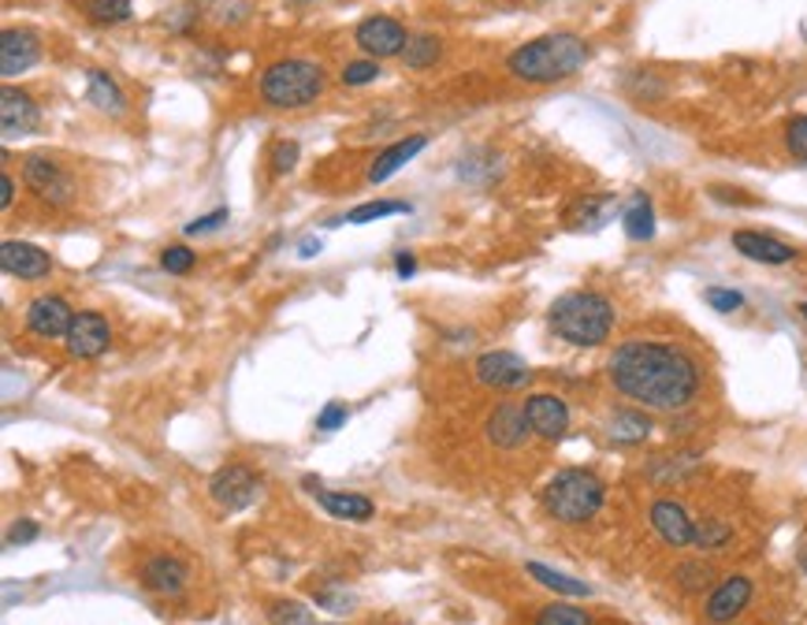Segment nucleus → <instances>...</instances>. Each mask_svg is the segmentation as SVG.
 Returning a JSON list of instances; mask_svg holds the SVG:
<instances>
[{
    "instance_id": "obj_7",
    "label": "nucleus",
    "mask_w": 807,
    "mask_h": 625,
    "mask_svg": "<svg viewBox=\"0 0 807 625\" xmlns=\"http://www.w3.org/2000/svg\"><path fill=\"white\" fill-rule=\"evenodd\" d=\"M353 42L369 53V61H388V56H402V48L410 45V34L399 19L391 15H369L358 23Z\"/></svg>"
},
{
    "instance_id": "obj_35",
    "label": "nucleus",
    "mask_w": 807,
    "mask_h": 625,
    "mask_svg": "<svg viewBox=\"0 0 807 625\" xmlns=\"http://www.w3.org/2000/svg\"><path fill=\"white\" fill-rule=\"evenodd\" d=\"M785 150H789L793 161L807 164V116H793L785 123Z\"/></svg>"
},
{
    "instance_id": "obj_27",
    "label": "nucleus",
    "mask_w": 807,
    "mask_h": 625,
    "mask_svg": "<svg viewBox=\"0 0 807 625\" xmlns=\"http://www.w3.org/2000/svg\"><path fill=\"white\" fill-rule=\"evenodd\" d=\"M443 56V45H439V37H432V34H417V37H410V45L402 48V61H406V67H413V72H425V67H432Z\"/></svg>"
},
{
    "instance_id": "obj_25",
    "label": "nucleus",
    "mask_w": 807,
    "mask_h": 625,
    "mask_svg": "<svg viewBox=\"0 0 807 625\" xmlns=\"http://www.w3.org/2000/svg\"><path fill=\"white\" fill-rule=\"evenodd\" d=\"M86 78H90V94H86V97H90V105H97L101 112L120 116L127 101H123V90L116 86V78L105 75V72H90Z\"/></svg>"
},
{
    "instance_id": "obj_26",
    "label": "nucleus",
    "mask_w": 807,
    "mask_h": 625,
    "mask_svg": "<svg viewBox=\"0 0 807 625\" xmlns=\"http://www.w3.org/2000/svg\"><path fill=\"white\" fill-rule=\"evenodd\" d=\"M525 570H528V578L539 581V584H544V589H550V592H558V595H588V592H592L585 581L569 578V573L550 570V566H544V562H528Z\"/></svg>"
},
{
    "instance_id": "obj_39",
    "label": "nucleus",
    "mask_w": 807,
    "mask_h": 625,
    "mask_svg": "<svg viewBox=\"0 0 807 625\" xmlns=\"http://www.w3.org/2000/svg\"><path fill=\"white\" fill-rule=\"evenodd\" d=\"M272 164V175H287L294 172V164H298V142H275V150L269 156Z\"/></svg>"
},
{
    "instance_id": "obj_3",
    "label": "nucleus",
    "mask_w": 807,
    "mask_h": 625,
    "mask_svg": "<svg viewBox=\"0 0 807 625\" xmlns=\"http://www.w3.org/2000/svg\"><path fill=\"white\" fill-rule=\"evenodd\" d=\"M547 325L563 343L603 347L610 331H614V306H610V298L596 295V290H569V295L555 298V306L547 312Z\"/></svg>"
},
{
    "instance_id": "obj_12",
    "label": "nucleus",
    "mask_w": 807,
    "mask_h": 625,
    "mask_svg": "<svg viewBox=\"0 0 807 625\" xmlns=\"http://www.w3.org/2000/svg\"><path fill=\"white\" fill-rule=\"evenodd\" d=\"M23 179H26V187H31L37 198L48 201V205H67V201H72V194H75L72 179L64 175V168L48 161V156H26Z\"/></svg>"
},
{
    "instance_id": "obj_34",
    "label": "nucleus",
    "mask_w": 807,
    "mask_h": 625,
    "mask_svg": "<svg viewBox=\"0 0 807 625\" xmlns=\"http://www.w3.org/2000/svg\"><path fill=\"white\" fill-rule=\"evenodd\" d=\"M696 465H700V454H677V458H658L652 465V476L655 481H677V476H688L696 473Z\"/></svg>"
},
{
    "instance_id": "obj_20",
    "label": "nucleus",
    "mask_w": 807,
    "mask_h": 625,
    "mask_svg": "<svg viewBox=\"0 0 807 625\" xmlns=\"http://www.w3.org/2000/svg\"><path fill=\"white\" fill-rule=\"evenodd\" d=\"M186 581H190V570L175 559V555H156L142 566V584L150 592H161V595H179L186 589Z\"/></svg>"
},
{
    "instance_id": "obj_24",
    "label": "nucleus",
    "mask_w": 807,
    "mask_h": 625,
    "mask_svg": "<svg viewBox=\"0 0 807 625\" xmlns=\"http://www.w3.org/2000/svg\"><path fill=\"white\" fill-rule=\"evenodd\" d=\"M622 223H625V234L633 242H647L655 234V209H652V201H647L644 194H636V198L625 205Z\"/></svg>"
},
{
    "instance_id": "obj_9",
    "label": "nucleus",
    "mask_w": 807,
    "mask_h": 625,
    "mask_svg": "<svg viewBox=\"0 0 807 625\" xmlns=\"http://www.w3.org/2000/svg\"><path fill=\"white\" fill-rule=\"evenodd\" d=\"M752 592H755V584L752 578H744V573H733V578L718 581L715 592L707 595V603H704V618L711 625H733V618H741V611L752 603Z\"/></svg>"
},
{
    "instance_id": "obj_46",
    "label": "nucleus",
    "mask_w": 807,
    "mask_h": 625,
    "mask_svg": "<svg viewBox=\"0 0 807 625\" xmlns=\"http://www.w3.org/2000/svg\"><path fill=\"white\" fill-rule=\"evenodd\" d=\"M800 317L807 320V301H800Z\"/></svg>"
},
{
    "instance_id": "obj_2",
    "label": "nucleus",
    "mask_w": 807,
    "mask_h": 625,
    "mask_svg": "<svg viewBox=\"0 0 807 625\" xmlns=\"http://www.w3.org/2000/svg\"><path fill=\"white\" fill-rule=\"evenodd\" d=\"M585 64H588V42L566 31L533 37V42L517 45L506 61L510 75L521 78V83H533V86L563 83V78L577 75Z\"/></svg>"
},
{
    "instance_id": "obj_37",
    "label": "nucleus",
    "mask_w": 807,
    "mask_h": 625,
    "mask_svg": "<svg viewBox=\"0 0 807 625\" xmlns=\"http://www.w3.org/2000/svg\"><path fill=\"white\" fill-rule=\"evenodd\" d=\"M339 78L347 86H369V83H377V78H380V64L377 61H350L347 67H342Z\"/></svg>"
},
{
    "instance_id": "obj_33",
    "label": "nucleus",
    "mask_w": 807,
    "mask_h": 625,
    "mask_svg": "<svg viewBox=\"0 0 807 625\" xmlns=\"http://www.w3.org/2000/svg\"><path fill=\"white\" fill-rule=\"evenodd\" d=\"M399 212H410V205L406 201H366L347 212V223H372L383 217H399Z\"/></svg>"
},
{
    "instance_id": "obj_14",
    "label": "nucleus",
    "mask_w": 807,
    "mask_h": 625,
    "mask_svg": "<svg viewBox=\"0 0 807 625\" xmlns=\"http://www.w3.org/2000/svg\"><path fill=\"white\" fill-rule=\"evenodd\" d=\"M72 320H75V309L67 306L61 295H37L31 306H26V328H31L37 339L67 336Z\"/></svg>"
},
{
    "instance_id": "obj_42",
    "label": "nucleus",
    "mask_w": 807,
    "mask_h": 625,
    "mask_svg": "<svg viewBox=\"0 0 807 625\" xmlns=\"http://www.w3.org/2000/svg\"><path fill=\"white\" fill-rule=\"evenodd\" d=\"M31 540H37V525L34 522H19V525H12V533H8V544H31Z\"/></svg>"
},
{
    "instance_id": "obj_1",
    "label": "nucleus",
    "mask_w": 807,
    "mask_h": 625,
    "mask_svg": "<svg viewBox=\"0 0 807 625\" xmlns=\"http://www.w3.org/2000/svg\"><path fill=\"white\" fill-rule=\"evenodd\" d=\"M607 376L614 391H622L633 403H644L647 409H685L700 395L704 373L700 361L677 343L663 339H625L614 347L607 361Z\"/></svg>"
},
{
    "instance_id": "obj_17",
    "label": "nucleus",
    "mask_w": 807,
    "mask_h": 625,
    "mask_svg": "<svg viewBox=\"0 0 807 625\" xmlns=\"http://www.w3.org/2000/svg\"><path fill=\"white\" fill-rule=\"evenodd\" d=\"M652 529L663 536V544H670V547H688L693 544V536H696V522L688 517V511L681 503H674V500H655L652 503Z\"/></svg>"
},
{
    "instance_id": "obj_19",
    "label": "nucleus",
    "mask_w": 807,
    "mask_h": 625,
    "mask_svg": "<svg viewBox=\"0 0 807 625\" xmlns=\"http://www.w3.org/2000/svg\"><path fill=\"white\" fill-rule=\"evenodd\" d=\"M733 250L748 261H760V265H789V261H796V250L789 242L763 231H733Z\"/></svg>"
},
{
    "instance_id": "obj_36",
    "label": "nucleus",
    "mask_w": 807,
    "mask_h": 625,
    "mask_svg": "<svg viewBox=\"0 0 807 625\" xmlns=\"http://www.w3.org/2000/svg\"><path fill=\"white\" fill-rule=\"evenodd\" d=\"M704 301L715 312H737V309L744 306V295H741V290H733V287H707L704 290Z\"/></svg>"
},
{
    "instance_id": "obj_15",
    "label": "nucleus",
    "mask_w": 807,
    "mask_h": 625,
    "mask_svg": "<svg viewBox=\"0 0 807 625\" xmlns=\"http://www.w3.org/2000/svg\"><path fill=\"white\" fill-rule=\"evenodd\" d=\"M488 439L495 447H503V451H517L521 443L528 439V417H525V403H499L495 409L488 414V425H484Z\"/></svg>"
},
{
    "instance_id": "obj_31",
    "label": "nucleus",
    "mask_w": 807,
    "mask_h": 625,
    "mask_svg": "<svg viewBox=\"0 0 807 625\" xmlns=\"http://www.w3.org/2000/svg\"><path fill=\"white\" fill-rule=\"evenodd\" d=\"M269 625H317L313 611L298 600H275L269 607Z\"/></svg>"
},
{
    "instance_id": "obj_6",
    "label": "nucleus",
    "mask_w": 807,
    "mask_h": 625,
    "mask_svg": "<svg viewBox=\"0 0 807 625\" xmlns=\"http://www.w3.org/2000/svg\"><path fill=\"white\" fill-rule=\"evenodd\" d=\"M209 495H212L216 506H223V511H246V506L258 503L261 476L253 473L250 465L231 462V465H223V469H216V473H212Z\"/></svg>"
},
{
    "instance_id": "obj_38",
    "label": "nucleus",
    "mask_w": 807,
    "mask_h": 625,
    "mask_svg": "<svg viewBox=\"0 0 807 625\" xmlns=\"http://www.w3.org/2000/svg\"><path fill=\"white\" fill-rule=\"evenodd\" d=\"M161 268L172 272V276H186V272L194 268V253L186 246H168L161 253Z\"/></svg>"
},
{
    "instance_id": "obj_44",
    "label": "nucleus",
    "mask_w": 807,
    "mask_h": 625,
    "mask_svg": "<svg viewBox=\"0 0 807 625\" xmlns=\"http://www.w3.org/2000/svg\"><path fill=\"white\" fill-rule=\"evenodd\" d=\"M15 201V183H12V175H0V205H12Z\"/></svg>"
},
{
    "instance_id": "obj_11",
    "label": "nucleus",
    "mask_w": 807,
    "mask_h": 625,
    "mask_svg": "<svg viewBox=\"0 0 807 625\" xmlns=\"http://www.w3.org/2000/svg\"><path fill=\"white\" fill-rule=\"evenodd\" d=\"M525 417H528V428H533V436L547 439V443H558V439L569 432V406H566V398L547 395V391H539V395H528L525 398Z\"/></svg>"
},
{
    "instance_id": "obj_30",
    "label": "nucleus",
    "mask_w": 807,
    "mask_h": 625,
    "mask_svg": "<svg viewBox=\"0 0 807 625\" xmlns=\"http://www.w3.org/2000/svg\"><path fill=\"white\" fill-rule=\"evenodd\" d=\"M86 15L101 26H116L131 19V0H86Z\"/></svg>"
},
{
    "instance_id": "obj_47",
    "label": "nucleus",
    "mask_w": 807,
    "mask_h": 625,
    "mask_svg": "<svg viewBox=\"0 0 807 625\" xmlns=\"http://www.w3.org/2000/svg\"><path fill=\"white\" fill-rule=\"evenodd\" d=\"M800 570L807 573V555H804V559H800Z\"/></svg>"
},
{
    "instance_id": "obj_40",
    "label": "nucleus",
    "mask_w": 807,
    "mask_h": 625,
    "mask_svg": "<svg viewBox=\"0 0 807 625\" xmlns=\"http://www.w3.org/2000/svg\"><path fill=\"white\" fill-rule=\"evenodd\" d=\"M347 425V406L342 403H328L317 417V432H336V428Z\"/></svg>"
},
{
    "instance_id": "obj_8",
    "label": "nucleus",
    "mask_w": 807,
    "mask_h": 625,
    "mask_svg": "<svg viewBox=\"0 0 807 625\" xmlns=\"http://www.w3.org/2000/svg\"><path fill=\"white\" fill-rule=\"evenodd\" d=\"M477 380L484 387H499V391H517L533 384V369H528L525 358H517L514 350H491V354L477 358Z\"/></svg>"
},
{
    "instance_id": "obj_21",
    "label": "nucleus",
    "mask_w": 807,
    "mask_h": 625,
    "mask_svg": "<svg viewBox=\"0 0 807 625\" xmlns=\"http://www.w3.org/2000/svg\"><path fill=\"white\" fill-rule=\"evenodd\" d=\"M428 145V139L425 134H410V139H402V142H395V145H388V150H383L377 161H372V168H369V183H383V179H391V175H395L402 164H410L413 156H417L421 150H425Z\"/></svg>"
},
{
    "instance_id": "obj_32",
    "label": "nucleus",
    "mask_w": 807,
    "mask_h": 625,
    "mask_svg": "<svg viewBox=\"0 0 807 625\" xmlns=\"http://www.w3.org/2000/svg\"><path fill=\"white\" fill-rule=\"evenodd\" d=\"M536 625H592V614L574 607V603H550L536 614Z\"/></svg>"
},
{
    "instance_id": "obj_22",
    "label": "nucleus",
    "mask_w": 807,
    "mask_h": 625,
    "mask_svg": "<svg viewBox=\"0 0 807 625\" xmlns=\"http://www.w3.org/2000/svg\"><path fill=\"white\" fill-rule=\"evenodd\" d=\"M320 500V506L328 511L331 517H339V522H369L372 514H377V506H372V500H366V495H358V492H313Z\"/></svg>"
},
{
    "instance_id": "obj_18",
    "label": "nucleus",
    "mask_w": 807,
    "mask_h": 625,
    "mask_svg": "<svg viewBox=\"0 0 807 625\" xmlns=\"http://www.w3.org/2000/svg\"><path fill=\"white\" fill-rule=\"evenodd\" d=\"M42 61V45H37V34L31 31H4L0 37V75L15 78Z\"/></svg>"
},
{
    "instance_id": "obj_4",
    "label": "nucleus",
    "mask_w": 807,
    "mask_h": 625,
    "mask_svg": "<svg viewBox=\"0 0 807 625\" xmlns=\"http://www.w3.org/2000/svg\"><path fill=\"white\" fill-rule=\"evenodd\" d=\"M607 500V484L592 469H563L544 487V511L563 525H585L599 514Z\"/></svg>"
},
{
    "instance_id": "obj_23",
    "label": "nucleus",
    "mask_w": 807,
    "mask_h": 625,
    "mask_svg": "<svg viewBox=\"0 0 807 625\" xmlns=\"http://www.w3.org/2000/svg\"><path fill=\"white\" fill-rule=\"evenodd\" d=\"M607 432L614 443H644L652 436V417L644 409H614L607 421Z\"/></svg>"
},
{
    "instance_id": "obj_45",
    "label": "nucleus",
    "mask_w": 807,
    "mask_h": 625,
    "mask_svg": "<svg viewBox=\"0 0 807 625\" xmlns=\"http://www.w3.org/2000/svg\"><path fill=\"white\" fill-rule=\"evenodd\" d=\"M298 253H302V257H317V253H320V242H317V239H302Z\"/></svg>"
},
{
    "instance_id": "obj_29",
    "label": "nucleus",
    "mask_w": 807,
    "mask_h": 625,
    "mask_svg": "<svg viewBox=\"0 0 807 625\" xmlns=\"http://www.w3.org/2000/svg\"><path fill=\"white\" fill-rule=\"evenodd\" d=\"M730 540H733V529L726 522H718V517H704V522H696L693 544L700 547V551H722Z\"/></svg>"
},
{
    "instance_id": "obj_13",
    "label": "nucleus",
    "mask_w": 807,
    "mask_h": 625,
    "mask_svg": "<svg viewBox=\"0 0 807 625\" xmlns=\"http://www.w3.org/2000/svg\"><path fill=\"white\" fill-rule=\"evenodd\" d=\"M42 123V112H37L34 97L26 90H15V86H4L0 90V131L4 139H23V134L37 131Z\"/></svg>"
},
{
    "instance_id": "obj_28",
    "label": "nucleus",
    "mask_w": 807,
    "mask_h": 625,
    "mask_svg": "<svg viewBox=\"0 0 807 625\" xmlns=\"http://www.w3.org/2000/svg\"><path fill=\"white\" fill-rule=\"evenodd\" d=\"M674 581H677V589L681 592H704V589H711V581H715V566L711 562H681L674 570Z\"/></svg>"
},
{
    "instance_id": "obj_5",
    "label": "nucleus",
    "mask_w": 807,
    "mask_h": 625,
    "mask_svg": "<svg viewBox=\"0 0 807 625\" xmlns=\"http://www.w3.org/2000/svg\"><path fill=\"white\" fill-rule=\"evenodd\" d=\"M328 75L313 61H275L261 75V97L272 109H305L324 94Z\"/></svg>"
},
{
    "instance_id": "obj_10",
    "label": "nucleus",
    "mask_w": 807,
    "mask_h": 625,
    "mask_svg": "<svg viewBox=\"0 0 807 625\" xmlns=\"http://www.w3.org/2000/svg\"><path fill=\"white\" fill-rule=\"evenodd\" d=\"M64 343H67V354L78 358V361L101 358L108 350V343H112V328H108V320L101 317V312H75Z\"/></svg>"
},
{
    "instance_id": "obj_41",
    "label": "nucleus",
    "mask_w": 807,
    "mask_h": 625,
    "mask_svg": "<svg viewBox=\"0 0 807 625\" xmlns=\"http://www.w3.org/2000/svg\"><path fill=\"white\" fill-rule=\"evenodd\" d=\"M220 223H228V209H216L209 217H198L194 223H186V234H209L220 228Z\"/></svg>"
},
{
    "instance_id": "obj_48",
    "label": "nucleus",
    "mask_w": 807,
    "mask_h": 625,
    "mask_svg": "<svg viewBox=\"0 0 807 625\" xmlns=\"http://www.w3.org/2000/svg\"><path fill=\"white\" fill-rule=\"evenodd\" d=\"M328 625H331V622H328Z\"/></svg>"
},
{
    "instance_id": "obj_43",
    "label": "nucleus",
    "mask_w": 807,
    "mask_h": 625,
    "mask_svg": "<svg viewBox=\"0 0 807 625\" xmlns=\"http://www.w3.org/2000/svg\"><path fill=\"white\" fill-rule=\"evenodd\" d=\"M395 272H399L402 279H410L413 272H417V261H413V253H399V257H395Z\"/></svg>"
},
{
    "instance_id": "obj_16",
    "label": "nucleus",
    "mask_w": 807,
    "mask_h": 625,
    "mask_svg": "<svg viewBox=\"0 0 807 625\" xmlns=\"http://www.w3.org/2000/svg\"><path fill=\"white\" fill-rule=\"evenodd\" d=\"M0 268L19 279H45L48 272H53V261H48V253L42 246H34V242L8 239L4 246H0Z\"/></svg>"
}]
</instances>
